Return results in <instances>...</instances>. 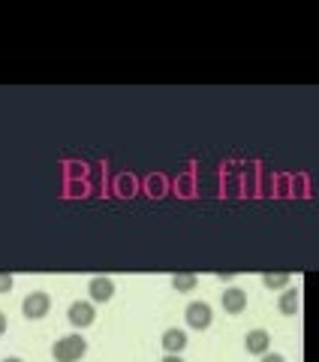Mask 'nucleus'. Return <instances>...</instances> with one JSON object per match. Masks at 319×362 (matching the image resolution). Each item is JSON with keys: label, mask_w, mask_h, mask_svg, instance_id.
I'll list each match as a JSON object with an SVG mask.
<instances>
[{"label": "nucleus", "mask_w": 319, "mask_h": 362, "mask_svg": "<svg viewBox=\"0 0 319 362\" xmlns=\"http://www.w3.org/2000/svg\"><path fill=\"white\" fill-rule=\"evenodd\" d=\"M88 296H90V302H94V305L109 302L112 296H115V281L106 278V275L90 278V284H88Z\"/></svg>", "instance_id": "nucleus-5"}, {"label": "nucleus", "mask_w": 319, "mask_h": 362, "mask_svg": "<svg viewBox=\"0 0 319 362\" xmlns=\"http://www.w3.org/2000/svg\"><path fill=\"white\" fill-rule=\"evenodd\" d=\"M85 350H88V341L82 335H64L54 341L52 356H54V362H78L85 356Z\"/></svg>", "instance_id": "nucleus-1"}, {"label": "nucleus", "mask_w": 319, "mask_h": 362, "mask_svg": "<svg viewBox=\"0 0 319 362\" xmlns=\"http://www.w3.org/2000/svg\"><path fill=\"white\" fill-rule=\"evenodd\" d=\"M4 332H6V314L0 311V335H4Z\"/></svg>", "instance_id": "nucleus-14"}, {"label": "nucleus", "mask_w": 319, "mask_h": 362, "mask_svg": "<svg viewBox=\"0 0 319 362\" xmlns=\"http://www.w3.org/2000/svg\"><path fill=\"white\" fill-rule=\"evenodd\" d=\"M184 320H187L190 329L202 332V329H208V326H211L214 311H211V305H208V302H190V305H187V311H184Z\"/></svg>", "instance_id": "nucleus-3"}, {"label": "nucleus", "mask_w": 319, "mask_h": 362, "mask_svg": "<svg viewBox=\"0 0 319 362\" xmlns=\"http://www.w3.org/2000/svg\"><path fill=\"white\" fill-rule=\"evenodd\" d=\"M4 362H25V359H18V356H6Z\"/></svg>", "instance_id": "nucleus-16"}, {"label": "nucleus", "mask_w": 319, "mask_h": 362, "mask_svg": "<svg viewBox=\"0 0 319 362\" xmlns=\"http://www.w3.org/2000/svg\"><path fill=\"white\" fill-rule=\"evenodd\" d=\"M220 305L226 314H241L247 308V293L241 287H226L223 296H220Z\"/></svg>", "instance_id": "nucleus-6"}, {"label": "nucleus", "mask_w": 319, "mask_h": 362, "mask_svg": "<svg viewBox=\"0 0 319 362\" xmlns=\"http://www.w3.org/2000/svg\"><path fill=\"white\" fill-rule=\"evenodd\" d=\"M21 311H25L28 320H42V317L52 311V296L45 290H30L25 302H21Z\"/></svg>", "instance_id": "nucleus-2"}, {"label": "nucleus", "mask_w": 319, "mask_h": 362, "mask_svg": "<svg viewBox=\"0 0 319 362\" xmlns=\"http://www.w3.org/2000/svg\"><path fill=\"white\" fill-rule=\"evenodd\" d=\"M13 290V275L9 272H0V293H9Z\"/></svg>", "instance_id": "nucleus-12"}, {"label": "nucleus", "mask_w": 319, "mask_h": 362, "mask_svg": "<svg viewBox=\"0 0 319 362\" xmlns=\"http://www.w3.org/2000/svg\"><path fill=\"white\" fill-rule=\"evenodd\" d=\"M262 362H287V359H283L280 354H265V356H262Z\"/></svg>", "instance_id": "nucleus-13"}, {"label": "nucleus", "mask_w": 319, "mask_h": 362, "mask_svg": "<svg viewBox=\"0 0 319 362\" xmlns=\"http://www.w3.org/2000/svg\"><path fill=\"white\" fill-rule=\"evenodd\" d=\"M244 347H247V354H253V356H265L271 347V335L265 329H250L244 338Z\"/></svg>", "instance_id": "nucleus-7"}, {"label": "nucleus", "mask_w": 319, "mask_h": 362, "mask_svg": "<svg viewBox=\"0 0 319 362\" xmlns=\"http://www.w3.org/2000/svg\"><path fill=\"white\" fill-rule=\"evenodd\" d=\"M299 302H301V293L295 287H287L280 293V299H277V308H280V314L295 317V314H299Z\"/></svg>", "instance_id": "nucleus-9"}, {"label": "nucleus", "mask_w": 319, "mask_h": 362, "mask_svg": "<svg viewBox=\"0 0 319 362\" xmlns=\"http://www.w3.org/2000/svg\"><path fill=\"white\" fill-rule=\"evenodd\" d=\"M163 362H184V359H181V356H172V354H166Z\"/></svg>", "instance_id": "nucleus-15"}, {"label": "nucleus", "mask_w": 319, "mask_h": 362, "mask_svg": "<svg viewBox=\"0 0 319 362\" xmlns=\"http://www.w3.org/2000/svg\"><path fill=\"white\" fill-rule=\"evenodd\" d=\"M262 284L271 287V290H277V287L287 290L289 287V275H262Z\"/></svg>", "instance_id": "nucleus-11"}, {"label": "nucleus", "mask_w": 319, "mask_h": 362, "mask_svg": "<svg viewBox=\"0 0 319 362\" xmlns=\"http://www.w3.org/2000/svg\"><path fill=\"white\" fill-rule=\"evenodd\" d=\"M66 317H70V323L76 326V329H88V326H94V320H97V308H94V302L78 299V302L70 305Z\"/></svg>", "instance_id": "nucleus-4"}, {"label": "nucleus", "mask_w": 319, "mask_h": 362, "mask_svg": "<svg viewBox=\"0 0 319 362\" xmlns=\"http://www.w3.org/2000/svg\"><path fill=\"white\" fill-rule=\"evenodd\" d=\"M199 284V278L196 275H190V272H181V275H172V287L178 293H190V290H196Z\"/></svg>", "instance_id": "nucleus-10"}, {"label": "nucleus", "mask_w": 319, "mask_h": 362, "mask_svg": "<svg viewBox=\"0 0 319 362\" xmlns=\"http://www.w3.org/2000/svg\"><path fill=\"white\" fill-rule=\"evenodd\" d=\"M187 347V332L184 329H166L163 332V350L172 356H181V350Z\"/></svg>", "instance_id": "nucleus-8"}]
</instances>
